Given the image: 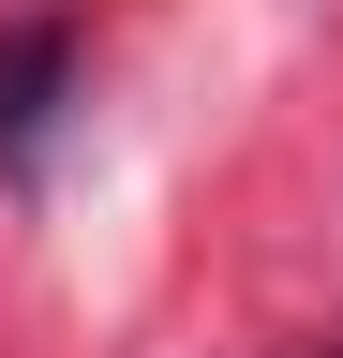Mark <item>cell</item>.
Here are the masks:
<instances>
[{
	"label": "cell",
	"mask_w": 343,
	"mask_h": 358,
	"mask_svg": "<svg viewBox=\"0 0 343 358\" xmlns=\"http://www.w3.org/2000/svg\"><path fill=\"white\" fill-rule=\"evenodd\" d=\"M60 90H75V30L60 15H15L0 30V164H30L60 134Z\"/></svg>",
	"instance_id": "6da1fadb"
}]
</instances>
